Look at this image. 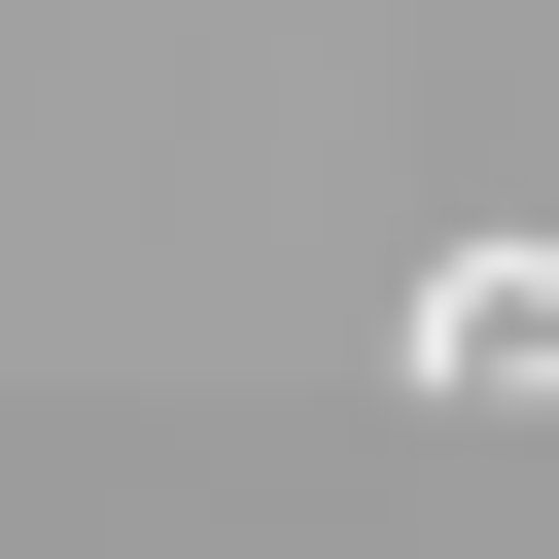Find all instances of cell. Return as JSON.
Wrapping results in <instances>:
<instances>
[{"label": "cell", "mask_w": 559, "mask_h": 559, "mask_svg": "<svg viewBox=\"0 0 559 559\" xmlns=\"http://www.w3.org/2000/svg\"><path fill=\"white\" fill-rule=\"evenodd\" d=\"M384 384H419V419H559V245H419Z\"/></svg>", "instance_id": "cell-1"}]
</instances>
